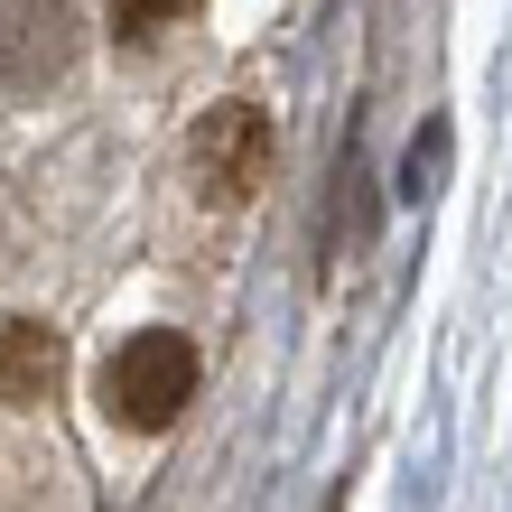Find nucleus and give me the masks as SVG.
Returning <instances> with one entry per match:
<instances>
[{"instance_id":"1","label":"nucleus","mask_w":512,"mask_h":512,"mask_svg":"<svg viewBox=\"0 0 512 512\" xmlns=\"http://www.w3.org/2000/svg\"><path fill=\"white\" fill-rule=\"evenodd\" d=\"M196 401V345L177 336V326H149V336H131L122 354L103 364V410L112 429H168L177 410Z\"/></svg>"},{"instance_id":"2","label":"nucleus","mask_w":512,"mask_h":512,"mask_svg":"<svg viewBox=\"0 0 512 512\" xmlns=\"http://www.w3.org/2000/svg\"><path fill=\"white\" fill-rule=\"evenodd\" d=\"M84 56V10L75 0H0V84L38 94Z\"/></svg>"},{"instance_id":"3","label":"nucleus","mask_w":512,"mask_h":512,"mask_svg":"<svg viewBox=\"0 0 512 512\" xmlns=\"http://www.w3.org/2000/svg\"><path fill=\"white\" fill-rule=\"evenodd\" d=\"M187 168L215 205H243L261 177H270V112L261 103H215L187 140Z\"/></svg>"},{"instance_id":"4","label":"nucleus","mask_w":512,"mask_h":512,"mask_svg":"<svg viewBox=\"0 0 512 512\" xmlns=\"http://www.w3.org/2000/svg\"><path fill=\"white\" fill-rule=\"evenodd\" d=\"M56 382H66V336L38 317H0V401L38 410V401H56Z\"/></svg>"},{"instance_id":"5","label":"nucleus","mask_w":512,"mask_h":512,"mask_svg":"<svg viewBox=\"0 0 512 512\" xmlns=\"http://www.w3.org/2000/svg\"><path fill=\"white\" fill-rule=\"evenodd\" d=\"M205 0H112V28L122 38H159V28H177V19H196Z\"/></svg>"}]
</instances>
